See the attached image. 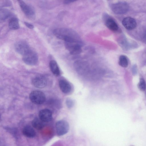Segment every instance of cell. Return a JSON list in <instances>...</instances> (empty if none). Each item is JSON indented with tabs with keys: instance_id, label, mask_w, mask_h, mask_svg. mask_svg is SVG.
Segmentation results:
<instances>
[{
	"instance_id": "8",
	"label": "cell",
	"mask_w": 146,
	"mask_h": 146,
	"mask_svg": "<svg viewBox=\"0 0 146 146\" xmlns=\"http://www.w3.org/2000/svg\"><path fill=\"white\" fill-rule=\"evenodd\" d=\"M74 66L76 72L80 74H85L88 71V65L85 61L80 60L76 61L74 62Z\"/></svg>"
},
{
	"instance_id": "17",
	"label": "cell",
	"mask_w": 146,
	"mask_h": 146,
	"mask_svg": "<svg viewBox=\"0 0 146 146\" xmlns=\"http://www.w3.org/2000/svg\"><path fill=\"white\" fill-rule=\"evenodd\" d=\"M32 124L34 127L38 130L42 129L44 126V122L37 118H35L33 120Z\"/></svg>"
},
{
	"instance_id": "2",
	"label": "cell",
	"mask_w": 146,
	"mask_h": 146,
	"mask_svg": "<svg viewBox=\"0 0 146 146\" xmlns=\"http://www.w3.org/2000/svg\"><path fill=\"white\" fill-rule=\"evenodd\" d=\"M111 8L114 13L121 15L125 14L127 12L129 9V6L125 2L119 1L112 3L111 5Z\"/></svg>"
},
{
	"instance_id": "1",
	"label": "cell",
	"mask_w": 146,
	"mask_h": 146,
	"mask_svg": "<svg viewBox=\"0 0 146 146\" xmlns=\"http://www.w3.org/2000/svg\"><path fill=\"white\" fill-rule=\"evenodd\" d=\"M53 33L57 38L64 40L65 42L83 43L78 34L70 29L57 28L54 30Z\"/></svg>"
},
{
	"instance_id": "22",
	"label": "cell",
	"mask_w": 146,
	"mask_h": 146,
	"mask_svg": "<svg viewBox=\"0 0 146 146\" xmlns=\"http://www.w3.org/2000/svg\"><path fill=\"white\" fill-rule=\"evenodd\" d=\"M66 103L67 106L69 108H72L74 104L73 101L70 98H67L66 100Z\"/></svg>"
},
{
	"instance_id": "4",
	"label": "cell",
	"mask_w": 146,
	"mask_h": 146,
	"mask_svg": "<svg viewBox=\"0 0 146 146\" xmlns=\"http://www.w3.org/2000/svg\"><path fill=\"white\" fill-rule=\"evenodd\" d=\"M29 99L33 103L40 105L45 101L46 97L45 94L42 91L38 90L33 91L30 93Z\"/></svg>"
},
{
	"instance_id": "10",
	"label": "cell",
	"mask_w": 146,
	"mask_h": 146,
	"mask_svg": "<svg viewBox=\"0 0 146 146\" xmlns=\"http://www.w3.org/2000/svg\"><path fill=\"white\" fill-rule=\"evenodd\" d=\"M32 84L35 87L42 88L45 87L47 84L46 78L41 75L36 76L33 78L32 80Z\"/></svg>"
},
{
	"instance_id": "15",
	"label": "cell",
	"mask_w": 146,
	"mask_h": 146,
	"mask_svg": "<svg viewBox=\"0 0 146 146\" xmlns=\"http://www.w3.org/2000/svg\"><path fill=\"white\" fill-rule=\"evenodd\" d=\"M23 134L29 138H33L36 135V132L33 128L29 125H26L23 128L22 130Z\"/></svg>"
},
{
	"instance_id": "19",
	"label": "cell",
	"mask_w": 146,
	"mask_h": 146,
	"mask_svg": "<svg viewBox=\"0 0 146 146\" xmlns=\"http://www.w3.org/2000/svg\"><path fill=\"white\" fill-rule=\"evenodd\" d=\"M11 15V12L8 9H0V18L1 20H5L9 17Z\"/></svg>"
},
{
	"instance_id": "18",
	"label": "cell",
	"mask_w": 146,
	"mask_h": 146,
	"mask_svg": "<svg viewBox=\"0 0 146 146\" xmlns=\"http://www.w3.org/2000/svg\"><path fill=\"white\" fill-rule=\"evenodd\" d=\"M9 28L12 30L18 29L20 27L18 19L15 17L11 18L9 23Z\"/></svg>"
},
{
	"instance_id": "24",
	"label": "cell",
	"mask_w": 146,
	"mask_h": 146,
	"mask_svg": "<svg viewBox=\"0 0 146 146\" xmlns=\"http://www.w3.org/2000/svg\"><path fill=\"white\" fill-rule=\"evenodd\" d=\"M75 1L74 0H66L64 1V3L65 4H68Z\"/></svg>"
},
{
	"instance_id": "21",
	"label": "cell",
	"mask_w": 146,
	"mask_h": 146,
	"mask_svg": "<svg viewBox=\"0 0 146 146\" xmlns=\"http://www.w3.org/2000/svg\"><path fill=\"white\" fill-rule=\"evenodd\" d=\"M146 83L144 79L142 78H140L138 84V87L141 91H144L146 89Z\"/></svg>"
},
{
	"instance_id": "11",
	"label": "cell",
	"mask_w": 146,
	"mask_h": 146,
	"mask_svg": "<svg viewBox=\"0 0 146 146\" xmlns=\"http://www.w3.org/2000/svg\"><path fill=\"white\" fill-rule=\"evenodd\" d=\"M38 116L39 118L44 122H49L52 119V112L48 109H42L40 111Z\"/></svg>"
},
{
	"instance_id": "13",
	"label": "cell",
	"mask_w": 146,
	"mask_h": 146,
	"mask_svg": "<svg viewBox=\"0 0 146 146\" xmlns=\"http://www.w3.org/2000/svg\"><path fill=\"white\" fill-rule=\"evenodd\" d=\"M105 24L109 29L112 31H116L118 29L119 27L117 23L113 19L110 17L106 18Z\"/></svg>"
},
{
	"instance_id": "7",
	"label": "cell",
	"mask_w": 146,
	"mask_h": 146,
	"mask_svg": "<svg viewBox=\"0 0 146 146\" xmlns=\"http://www.w3.org/2000/svg\"><path fill=\"white\" fill-rule=\"evenodd\" d=\"M56 128L57 134L59 136H61L68 132L69 126L68 123L66 121L61 120L56 123Z\"/></svg>"
},
{
	"instance_id": "6",
	"label": "cell",
	"mask_w": 146,
	"mask_h": 146,
	"mask_svg": "<svg viewBox=\"0 0 146 146\" xmlns=\"http://www.w3.org/2000/svg\"><path fill=\"white\" fill-rule=\"evenodd\" d=\"M18 3L22 11L28 17L32 18L35 16V11L32 5L22 0L18 1Z\"/></svg>"
},
{
	"instance_id": "20",
	"label": "cell",
	"mask_w": 146,
	"mask_h": 146,
	"mask_svg": "<svg viewBox=\"0 0 146 146\" xmlns=\"http://www.w3.org/2000/svg\"><path fill=\"white\" fill-rule=\"evenodd\" d=\"M119 64L122 67H127L128 65V61L127 57L123 55H121L119 58Z\"/></svg>"
},
{
	"instance_id": "9",
	"label": "cell",
	"mask_w": 146,
	"mask_h": 146,
	"mask_svg": "<svg viewBox=\"0 0 146 146\" xmlns=\"http://www.w3.org/2000/svg\"><path fill=\"white\" fill-rule=\"evenodd\" d=\"M14 47L16 51L23 56L31 49L28 44L23 41L17 42L15 44Z\"/></svg>"
},
{
	"instance_id": "12",
	"label": "cell",
	"mask_w": 146,
	"mask_h": 146,
	"mask_svg": "<svg viewBox=\"0 0 146 146\" xmlns=\"http://www.w3.org/2000/svg\"><path fill=\"white\" fill-rule=\"evenodd\" d=\"M122 23L123 26L128 30L134 29L137 26L135 20L130 17H127L124 18L122 21Z\"/></svg>"
},
{
	"instance_id": "16",
	"label": "cell",
	"mask_w": 146,
	"mask_h": 146,
	"mask_svg": "<svg viewBox=\"0 0 146 146\" xmlns=\"http://www.w3.org/2000/svg\"><path fill=\"white\" fill-rule=\"evenodd\" d=\"M49 67L52 73L56 76H59L60 71L58 65L54 60H52L49 63Z\"/></svg>"
},
{
	"instance_id": "14",
	"label": "cell",
	"mask_w": 146,
	"mask_h": 146,
	"mask_svg": "<svg viewBox=\"0 0 146 146\" xmlns=\"http://www.w3.org/2000/svg\"><path fill=\"white\" fill-rule=\"evenodd\" d=\"M59 85L60 89L64 93H68L71 90V85L68 82L65 80H60L59 82Z\"/></svg>"
},
{
	"instance_id": "25",
	"label": "cell",
	"mask_w": 146,
	"mask_h": 146,
	"mask_svg": "<svg viewBox=\"0 0 146 146\" xmlns=\"http://www.w3.org/2000/svg\"><path fill=\"white\" fill-rule=\"evenodd\" d=\"M143 38L146 41V30L144 32L143 36Z\"/></svg>"
},
{
	"instance_id": "3",
	"label": "cell",
	"mask_w": 146,
	"mask_h": 146,
	"mask_svg": "<svg viewBox=\"0 0 146 146\" xmlns=\"http://www.w3.org/2000/svg\"><path fill=\"white\" fill-rule=\"evenodd\" d=\"M22 59L26 64L30 66H34L37 63L38 57L36 53L31 49L23 55Z\"/></svg>"
},
{
	"instance_id": "23",
	"label": "cell",
	"mask_w": 146,
	"mask_h": 146,
	"mask_svg": "<svg viewBox=\"0 0 146 146\" xmlns=\"http://www.w3.org/2000/svg\"><path fill=\"white\" fill-rule=\"evenodd\" d=\"M24 24L29 29H33L34 28L33 26L30 23L27 22H25Z\"/></svg>"
},
{
	"instance_id": "5",
	"label": "cell",
	"mask_w": 146,
	"mask_h": 146,
	"mask_svg": "<svg viewBox=\"0 0 146 146\" xmlns=\"http://www.w3.org/2000/svg\"><path fill=\"white\" fill-rule=\"evenodd\" d=\"M64 44L65 48L70 54L75 55L79 54L81 52L82 47L83 45V43L64 42Z\"/></svg>"
}]
</instances>
